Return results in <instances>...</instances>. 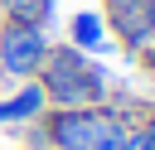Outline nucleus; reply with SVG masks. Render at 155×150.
Returning <instances> with one entry per match:
<instances>
[{"label":"nucleus","mask_w":155,"mask_h":150,"mask_svg":"<svg viewBox=\"0 0 155 150\" xmlns=\"http://www.w3.org/2000/svg\"><path fill=\"white\" fill-rule=\"evenodd\" d=\"M39 87H44L48 106H102V102H111L116 82L82 48L63 44V48H48V58L39 68Z\"/></svg>","instance_id":"1"},{"label":"nucleus","mask_w":155,"mask_h":150,"mask_svg":"<svg viewBox=\"0 0 155 150\" xmlns=\"http://www.w3.org/2000/svg\"><path fill=\"white\" fill-rule=\"evenodd\" d=\"M0 77H5V73H0Z\"/></svg>","instance_id":"10"},{"label":"nucleus","mask_w":155,"mask_h":150,"mask_svg":"<svg viewBox=\"0 0 155 150\" xmlns=\"http://www.w3.org/2000/svg\"><path fill=\"white\" fill-rule=\"evenodd\" d=\"M136 131H140V140L155 150V102H145V111H140V121H136Z\"/></svg>","instance_id":"8"},{"label":"nucleus","mask_w":155,"mask_h":150,"mask_svg":"<svg viewBox=\"0 0 155 150\" xmlns=\"http://www.w3.org/2000/svg\"><path fill=\"white\" fill-rule=\"evenodd\" d=\"M102 19H107V39H116L126 53H140L155 39V0H107Z\"/></svg>","instance_id":"3"},{"label":"nucleus","mask_w":155,"mask_h":150,"mask_svg":"<svg viewBox=\"0 0 155 150\" xmlns=\"http://www.w3.org/2000/svg\"><path fill=\"white\" fill-rule=\"evenodd\" d=\"M48 34L34 29V24H5L0 19V73L15 77V82H29L39 77L44 58H48Z\"/></svg>","instance_id":"2"},{"label":"nucleus","mask_w":155,"mask_h":150,"mask_svg":"<svg viewBox=\"0 0 155 150\" xmlns=\"http://www.w3.org/2000/svg\"><path fill=\"white\" fill-rule=\"evenodd\" d=\"M0 19H5V24L48 29V24H53V0H0Z\"/></svg>","instance_id":"6"},{"label":"nucleus","mask_w":155,"mask_h":150,"mask_svg":"<svg viewBox=\"0 0 155 150\" xmlns=\"http://www.w3.org/2000/svg\"><path fill=\"white\" fill-rule=\"evenodd\" d=\"M19 135H24V150H48V131H44V121L19 126Z\"/></svg>","instance_id":"7"},{"label":"nucleus","mask_w":155,"mask_h":150,"mask_svg":"<svg viewBox=\"0 0 155 150\" xmlns=\"http://www.w3.org/2000/svg\"><path fill=\"white\" fill-rule=\"evenodd\" d=\"M44 111H48V97H44L39 77H29V82H19L10 97H0V126H29V121H39Z\"/></svg>","instance_id":"4"},{"label":"nucleus","mask_w":155,"mask_h":150,"mask_svg":"<svg viewBox=\"0 0 155 150\" xmlns=\"http://www.w3.org/2000/svg\"><path fill=\"white\" fill-rule=\"evenodd\" d=\"M136 63H140V68H145V73L155 77V39H150V44H145V48L136 53Z\"/></svg>","instance_id":"9"},{"label":"nucleus","mask_w":155,"mask_h":150,"mask_svg":"<svg viewBox=\"0 0 155 150\" xmlns=\"http://www.w3.org/2000/svg\"><path fill=\"white\" fill-rule=\"evenodd\" d=\"M68 44L82 48V53L107 48V19H102V10H78V15L68 19Z\"/></svg>","instance_id":"5"}]
</instances>
